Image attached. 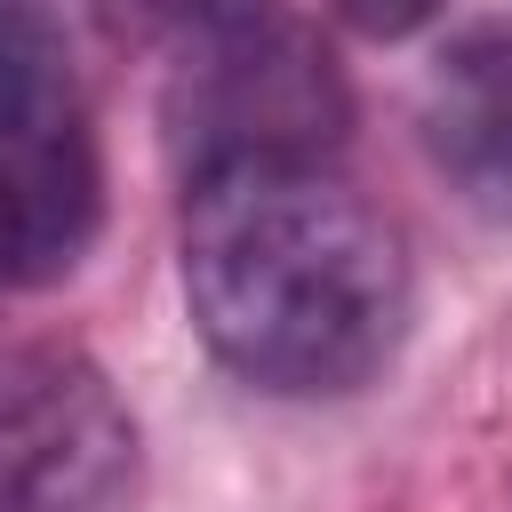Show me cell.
Returning a JSON list of instances; mask_svg holds the SVG:
<instances>
[{
  "label": "cell",
  "mask_w": 512,
  "mask_h": 512,
  "mask_svg": "<svg viewBox=\"0 0 512 512\" xmlns=\"http://www.w3.org/2000/svg\"><path fill=\"white\" fill-rule=\"evenodd\" d=\"M184 304L200 344L256 392H360L408 336L400 224L328 160L216 168L184 184Z\"/></svg>",
  "instance_id": "obj_1"
},
{
  "label": "cell",
  "mask_w": 512,
  "mask_h": 512,
  "mask_svg": "<svg viewBox=\"0 0 512 512\" xmlns=\"http://www.w3.org/2000/svg\"><path fill=\"white\" fill-rule=\"evenodd\" d=\"M352 128V96L320 32L296 16H272L264 0L240 16H216L176 40L168 88H160V136L192 176L216 168H296L328 160Z\"/></svg>",
  "instance_id": "obj_2"
},
{
  "label": "cell",
  "mask_w": 512,
  "mask_h": 512,
  "mask_svg": "<svg viewBox=\"0 0 512 512\" xmlns=\"http://www.w3.org/2000/svg\"><path fill=\"white\" fill-rule=\"evenodd\" d=\"M256 0H104V24L112 32H136V40H184L216 16H240Z\"/></svg>",
  "instance_id": "obj_6"
},
{
  "label": "cell",
  "mask_w": 512,
  "mask_h": 512,
  "mask_svg": "<svg viewBox=\"0 0 512 512\" xmlns=\"http://www.w3.org/2000/svg\"><path fill=\"white\" fill-rule=\"evenodd\" d=\"M104 216L88 96L56 0H0V288L64 280Z\"/></svg>",
  "instance_id": "obj_3"
},
{
  "label": "cell",
  "mask_w": 512,
  "mask_h": 512,
  "mask_svg": "<svg viewBox=\"0 0 512 512\" xmlns=\"http://www.w3.org/2000/svg\"><path fill=\"white\" fill-rule=\"evenodd\" d=\"M144 440L112 376L80 352L0 368V512H136Z\"/></svg>",
  "instance_id": "obj_4"
},
{
  "label": "cell",
  "mask_w": 512,
  "mask_h": 512,
  "mask_svg": "<svg viewBox=\"0 0 512 512\" xmlns=\"http://www.w3.org/2000/svg\"><path fill=\"white\" fill-rule=\"evenodd\" d=\"M424 144L480 216H512V32L480 24L440 48L424 80Z\"/></svg>",
  "instance_id": "obj_5"
},
{
  "label": "cell",
  "mask_w": 512,
  "mask_h": 512,
  "mask_svg": "<svg viewBox=\"0 0 512 512\" xmlns=\"http://www.w3.org/2000/svg\"><path fill=\"white\" fill-rule=\"evenodd\" d=\"M336 8H344V24L368 32V40H408V32H424L448 0H336Z\"/></svg>",
  "instance_id": "obj_7"
}]
</instances>
